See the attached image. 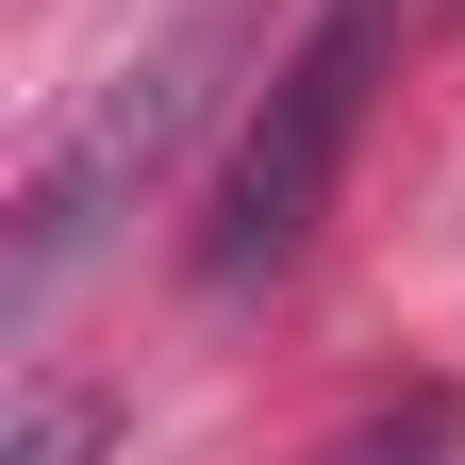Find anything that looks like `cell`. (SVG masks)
<instances>
[{"mask_svg": "<svg viewBox=\"0 0 465 465\" xmlns=\"http://www.w3.org/2000/svg\"><path fill=\"white\" fill-rule=\"evenodd\" d=\"M200 84H216V34L150 50V67H116V84L84 100V134H67V150H34V183H17V266H0V316H50V282L100 250V216H116L166 150L200 134Z\"/></svg>", "mask_w": 465, "mask_h": 465, "instance_id": "7a4b0ae2", "label": "cell"}, {"mask_svg": "<svg viewBox=\"0 0 465 465\" xmlns=\"http://www.w3.org/2000/svg\"><path fill=\"white\" fill-rule=\"evenodd\" d=\"M449 449H465V399H449V382H399V399H366L316 465H449Z\"/></svg>", "mask_w": 465, "mask_h": 465, "instance_id": "3957f363", "label": "cell"}, {"mask_svg": "<svg viewBox=\"0 0 465 465\" xmlns=\"http://www.w3.org/2000/svg\"><path fill=\"white\" fill-rule=\"evenodd\" d=\"M382 67H399V0H316V34L266 67L250 134H232V166H216V216H200V282L216 300L266 282V266H300V232L349 183V134H366Z\"/></svg>", "mask_w": 465, "mask_h": 465, "instance_id": "6da1fadb", "label": "cell"}, {"mask_svg": "<svg viewBox=\"0 0 465 465\" xmlns=\"http://www.w3.org/2000/svg\"><path fill=\"white\" fill-rule=\"evenodd\" d=\"M84 449H100V399H84V382H34V399H17V449H0V465H84Z\"/></svg>", "mask_w": 465, "mask_h": 465, "instance_id": "277c9868", "label": "cell"}]
</instances>
